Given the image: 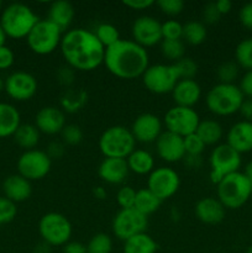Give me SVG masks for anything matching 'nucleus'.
<instances>
[{"label": "nucleus", "mask_w": 252, "mask_h": 253, "mask_svg": "<svg viewBox=\"0 0 252 253\" xmlns=\"http://www.w3.org/2000/svg\"><path fill=\"white\" fill-rule=\"evenodd\" d=\"M244 174L246 175V178L249 179L250 184H251V188H252V161L246 165V167H245Z\"/></svg>", "instance_id": "680f3d73"}, {"label": "nucleus", "mask_w": 252, "mask_h": 253, "mask_svg": "<svg viewBox=\"0 0 252 253\" xmlns=\"http://www.w3.org/2000/svg\"><path fill=\"white\" fill-rule=\"evenodd\" d=\"M136 193H137V190L133 189L132 187H128V185L120 188L118 194H116V202H118L119 207L121 209H131V208H133Z\"/></svg>", "instance_id": "79ce46f5"}, {"label": "nucleus", "mask_w": 252, "mask_h": 253, "mask_svg": "<svg viewBox=\"0 0 252 253\" xmlns=\"http://www.w3.org/2000/svg\"><path fill=\"white\" fill-rule=\"evenodd\" d=\"M239 88L244 96L252 99V71H246V73L242 76Z\"/></svg>", "instance_id": "603ef678"}, {"label": "nucleus", "mask_w": 252, "mask_h": 253, "mask_svg": "<svg viewBox=\"0 0 252 253\" xmlns=\"http://www.w3.org/2000/svg\"><path fill=\"white\" fill-rule=\"evenodd\" d=\"M39 232L42 241L51 247L64 246L72 236V224L59 212H47L39 222Z\"/></svg>", "instance_id": "1a4fd4ad"}, {"label": "nucleus", "mask_w": 252, "mask_h": 253, "mask_svg": "<svg viewBox=\"0 0 252 253\" xmlns=\"http://www.w3.org/2000/svg\"><path fill=\"white\" fill-rule=\"evenodd\" d=\"M74 15H76V11L71 2L66 1V0H57V1L52 2L49 6L47 20L53 22L63 32L64 30L71 26Z\"/></svg>", "instance_id": "393cba45"}, {"label": "nucleus", "mask_w": 252, "mask_h": 253, "mask_svg": "<svg viewBox=\"0 0 252 253\" xmlns=\"http://www.w3.org/2000/svg\"><path fill=\"white\" fill-rule=\"evenodd\" d=\"M245 100L244 94L236 84L219 83L207 94L205 103L210 113L217 116H230L240 111Z\"/></svg>", "instance_id": "39448f33"}, {"label": "nucleus", "mask_w": 252, "mask_h": 253, "mask_svg": "<svg viewBox=\"0 0 252 253\" xmlns=\"http://www.w3.org/2000/svg\"><path fill=\"white\" fill-rule=\"evenodd\" d=\"M17 172L27 180L43 179L52 168V160L46 151L30 150L25 151L19 157L16 163Z\"/></svg>", "instance_id": "9b49d317"}, {"label": "nucleus", "mask_w": 252, "mask_h": 253, "mask_svg": "<svg viewBox=\"0 0 252 253\" xmlns=\"http://www.w3.org/2000/svg\"><path fill=\"white\" fill-rule=\"evenodd\" d=\"M40 21L34 10L21 2L7 5L0 16V25L5 35L11 39H26L35 25Z\"/></svg>", "instance_id": "7ed1b4c3"}, {"label": "nucleus", "mask_w": 252, "mask_h": 253, "mask_svg": "<svg viewBox=\"0 0 252 253\" xmlns=\"http://www.w3.org/2000/svg\"><path fill=\"white\" fill-rule=\"evenodd\" d=\"M180 185L179 174L169 167L155 168L148 174L147 189H150L161 202L172 198Z\"/></svg>", "instance_id": "4468645a"}, {"label": "nucleus", "mask_w": 252, "mask_h": 253, "mask_svg": "<svg viewBox=\"0 0 252 253\" xmlns=\"http://www.w3.org/2000/svg\"><path fill=\"white\" fill-rule=\"evenodd\" d=\"M198 136L202 138L205 146L217 145L222 138V126L215 120H200L197 131Z\"/></svg>", "instance_id": "7c9ffc66"}, {"label": "nucleus", "mask_w": 252, "mask_h": 253, "mask_svg": "<svg viewBox=\"0 0 252 253\" xmlns=\"http://www.w3.org/2000/svg\"><path fill=\"white\" fill-rule=\"evenodd\" d=\"M239 64L236 62H224L217 67V78L222 84H234L239 77Z\"/></svg>", "instance_id": "4c0bfd02"}, {"label": "nucleus", "mask_w": 252, "mask_h": 253, "mask_svg": "<svg viewBox=\"0 0 252 253\" xmlns=\"http://www.w3.org/2000/svg\"><path fill=\"white\" fill-rule=\"evenodd\" d=\"M99 148L105 158L126 160L136 150V140L130 128L115 125L108 127L101 133Z\"/></svg>", "instance_id": "423d86ee"}, {"label": "nucleus", "mask_w": 252, "mask_h": 253, "mask_svg": "<svg viewBox=\"0 0 252 253\" xmlns=\"http://www.w3.org/2000/svg\"><path fill=\"white\" fill-rule=\"evenodd\" d=\"M220 17H221V15H220V12L217 11L215 2H208V4L203 7L202 19L203 21H204V25L216 24V22L220 20Z\"/></svg>", "instance_id": "de8ad7c7"}, {"label": "nucleus", "mask_w": 252, "mask_h": 253, "mask_svg": "<svg viewBox=\"0 0 252 253\" xmlns=\"http://www.w3.org/2000/svg\"><path fill=\"white\" fill-rule=\"evenodd\" d=\"M51 252V246L49 245H47L46 242L42 241L41 244L36 245V247H35V253H49Z\"/></svg>", "instance_id": "052dcab7"}, {"label": "nucleus", "mask_w": 252, "mask_h": 253, "mask_svg": "<svg viewBox=\"0 0 252 253\" xmlns=\"http://www.w3.org/2000/svg\"><path fill=\"white\" fill-rule=\"evenodd\" d=\"M246 253H252V245L251 246L249 247V249H247V251H246Z\"/></svg>", "instance_id": "69168bd1"}, {"label": "nucleus", "mask_w": 252, "mask_h": 253, "mask_svg": "<svg viewBox=\"0 0 252 253\" xmlns=\"http://www.w3.org/2000/svg\"><path fill=\"white\" fill-rule=\"evenodd\" d=\"M37 79L27 72L17 71L5 79L4 90L7 95L16 101H27L37 93Z\"/></svg>", "instance_id": "2eb2a0df"}, {"label": "nucleus", "mask_w": 252, "mask_h": 253, "mask_svg": "<svg viewBox=\"0 0 252 253\" xmlns=\"http://www.w3.org/2000/svg\"><path fill=\"white\" fill-rule=\"evenodd\" d=\"M1 6H2V2L0 1V10H1Z\"/></svg>", "instance_id": "338daca9"}, {"label": "nucleus", "mask_w": 252, "mask_h": 253, "mask_svg": "<svg viewBox=\"0 0 252 253\" xmlns=\"http://www.w3.org/2000/svg\"><path fill=\"white\" fill-rule=\"evenodd\" d=\"M104 64L113 76L131 81L143 76L150 67V57L146 48L132 40H120L105 49Z\"/></svg>", "instance_id": "f03ea898"}, {"label": "nucleus", "mask_w": 252, "mask_h": 253, "mask_svg": "<svg viewBox=\"0 0 252 253\" xmlns=\"http://www.w3.org/2000/svg\"><path fill=\"white\" fill-rule=\"evenodd\" d=\"M4 84H5V81H2V78L0 77V93L4 90Z\"/></svg>", "instance_id": "0e129e2a"}, {"label": "nucleus", "mask_w": 252, "mask_h": 253, "mask_svg": "<svg viewBox=\"0 0 252 253\" xmlns=\"http://www.w3.org/2000/svg\"><path fill=\"white\" fill-rule=\"evenodd\" d=\"M61 137L62 142L64 145L69 146H76L79 145L83 140V131L76 124H68L63 127V130L61 131Z\"/></svg>", "instance_id": "58836bf2"}, {"label": "nucleus", "mask_w": 252, "mask_h": 253, "mask_svg": "<svg viewBox=\"0 0 252 253\" xmlns=\"http://www.w3.org/2000/svg\"><path fill=\"white\" fill-rule=\"evenodd\" d=\"M93 32L96 39L99 40V42L105 47V49L121 40L118 27L114 26L113 24H108V22L99 24Z\"/></svg>", "instance_id": "72a5a7b5"}, {"label": "nucleus", "mask_w": 252, "mask_h": 253, "mask_svg": "<svg viewBox=\"0 0 252 253\" xmlns=\"http://www.w3.org/2000/svg\"><path fill=\"white\" fill-rule=\"evenodd\" d=\"M163 121L167 131L180 137H185L197 131L200 118L193 108L175 105L166 113Z\"/></svg>", "instance_id": "ddd939ff"}, {"label": "nucleus", "mask_w": 252, "mask_h": 253, "mask_svg": "<svg viewBox=\"0 0 252 253\" xmlns=\"http://www.w3.org/2000/svg\"><path fill=\"white\" fill-rule=\"evenodd\" d=\"M179 81L180 76L174 63L153 64L146 69L142 76L143 85L155 94L172 93Z\"/></svg>", "instance_id": "9d476101"}, {"label": "nucleus", "mask_w": 252, "mask_h": 253, "mask_svg": "<svg viewBox=\"0 0 252 253\" xmlns=\"http://www.w3.org/2000/svg\"><path fill=\"white\" fill-rule=\"evenodd\" d=\"M161 52H162L163 57L173 61L174 63L185 57V47L182 40H162Z\"/></svg>", "instance_id": "f704fd0d"}, {"label": "nucleus", "mask_w": 252, "mask_h": 253, "mask_svg": "<svg viewBox=\"0 0 252 253\" xmlns=\"http://www.w3.org/2000/svg\"><path fill=\"white\" fill-rule=\"evenodd\" d=\"M21 125L19 110L9 103H0V138L14 136Z\"/></svg>", "instance_id": "a878e982"}, {"label": "nucleus", "mask_w": 252, "mask_h": 253, "mask_svg": "<svg viewBox=\"0 0 252 253\" xmlns=\"http://www.w3.org/2000/svg\"><path fill=\"white\" fill-rule=\"evenodd\" d=\"M123 4L131 10H147L148 7L153 6L156 1L153 0H124Z\"/></svg>", "instance_id": "864d4df0"}, {"label": "nucleus", "mask_w": 252, "mask_h": 253, "mask_svg": "<svg viewBox=\"0 0 252 253\" xmlns=\"http://www.w3.org/2000/svg\"><path fill=\"white\" fill-rule=\"evenodd\" d=\"M215 5H216L217 11L220 12L221 16L229 14L232 9V2L230 0H217V1H215Z\"/></svg>", "instance_id": "4d7b16f0"}, {"label": "nucleus", "mask_w": 252, "mask_h": 253, "mask_svg": "<svg viewBox=\"0 0 252 253\" xmlns=\"http://www.w3.org/2000/svg\"><path fill=\"white\" fill-rule=\"evenodd\" d=\"M161 203L162 202L150 189L143 188V189L137 190V193H136L133 209H136L138 212L148 217V215L153 214V212H156L160 209Z\"/></svg>", "instance_id": "2f4dec72"}, {"label": "nucleus", "mask_w": 252, "mask_h": 253, "mask_svg": "<svg viewBox=\"0 0 252 253\" xmlns=\"http://www.w3.org/2000/svg\"><path fill=\"white\" fill-rule=\"evenodd\" d=\"M240 114H241L242 118L245 119V121L252 123V99H245L241 108H240Z\"/></svg>", "instance_id": "6e6d98bb"}, {"label": "nucleus", "mask_w": 252, "mask_h": 253, "mask_svg": "<svg viewBox=\"0 0 252 253\" xmlns=\"http://www.w3.org/2000/svg\"><path fill=\"white\" fill-rule=\"evenodd\" d=\"M239 20L245 29L252 30V2H247L240 9Z\"/></svg>", "instance_id": "3c124183"}, {"label": "nucleus", "mask_w": 252, "mask_h": 253, "mask_svg": "<svg viewBox=\"0 0 252 253\" xmlns=\"http://www.w3.org/2000/svg\"><path fill=\"white\" fill-rule=\"evenodd\" d=\"M86 103H88V93L84 89L69 88L61 96V108L69 114L81 111Z\"/></svg>", "instance_id": "c756f323"}, {"label": "nucleus", "mask_w": 252, "mask_h": 253, "mask_svg": "<svg viewBox=\"0 0 252 253\" xmlns=\"http://www.w3.org/2000/svg\"><path fill=\"white\" fill-rule=\"evenodd\" d=\"M56 78L61 85L69 89V86L74 83V79H76V71L69 66H62L57 71Z\"/></svg>", "instance_id": "49530a36"}, {"label": "nucleus", "mask_w": 252, "mask_h": 253, "mask_svg": "<svg viewBox=\"0 0 252 253\" xmlns=\"http://www.w3.org/2000/svg\"><path fill=\"white\" fill-rule=\"evenodd\" d=\"M226 143L240 155L252 151V123L239 121L230 127L226 135Z\"/></svg>", "instance_id": "412c9836"}, {"label": "nucleus", "mask_w": 252, "mask_h": 253, "mask_svg": "<svg viewBox=\"0 0 252 253\" xmlns=\"http://www.w3.org/2000/svg\"><path fill=\"white\" fill-rule=\"evenodd\" d=\"M128 166L126 160L123 158H104L98 168V174L105 183L109 184H120L127 178Z\"/></svg>", "instance_id": "b1692460"}, {"label": "nucleus", "mask_w": 252, "mask_h": 253, "mask_svg": "<svg viewBox=\"0 0 252 253\" xmlns=\"http://www.w3.org/2000/svg\"><path fill=\"white\" fill-rule=\"evenodd\" d=\"M235 58L239 67L252 71V37L239 42L235 49Z\"/></svg>", "instance_id": "c9c22d12"}, {"label": "nucleus", "mask_w": 252, "mask_h": 253, "mask_svg": "<svg viewBox=\"0 0 252 253\" xmlns=\"http://www.w3.org/2000/svg\"><path fill=\"white\" fill-rule=\"evenodd\" d=\"M147 226L148 217L133 208L121 209L113 219V232L121 241H126L135 235L146 232Z\"/></svg>", "instance_id": "f8f14e48"}, {"label": "nucleus", "mask_w": 252, "mask_h": 253, "mask_svg": "<svg viewBox=\"0 0 252 253\" xmlns=\"http://www.w3.org/2000/svg\"><path fill=\"white\" fill-rule=\"evenodd\" d=\"M17 214L16 204L5 197H0V225L11 222Z\"/></svg>", "instance_id": "37998d69"}, {"label": "nucleus", "mask_w": 252, "mask_h": 253, "mask_svg": "<svg viewBox=\"0 0 252 253\" xmlns=\"http://www.w3.org/2000/svg\"><path fill=\"white\" fill-rule=\"evenodd\" d=\"M1 189L4 197L15 204L27 200L32 193L31 182L20 175L19 173L5 178L1 184Z\"/></svg>", "instance_id": "5701e85b"}, {"label": "nucleus", "mask_w": 252, "mask_h": 253, "mask_svg": "<svg viewBox=\"0 0 252 253\" xmlns=\"http://www.w3.org/2000/svg\"><path fill=\"white\" fill-rule=\"evenodd\" d=\"M26 41L34 53L46 56L61 46L62 31L49 20H40L27 35Z\"/></svg>", "instance_id": "0eeeda50"}, {"label": "nucleus", "mask_w": 252, "mask_h": 253, "mask_svg": "<svg viewBox=\"0 0 252 253\" xmlns=\"http://www.w3.org/2000/svg\"><path fill=\"white\" fill-rule=\"evenodd\" d=\"M46 153L51 160H59L66 153V145L61 141H52L47 147Z\"/></svg>", "instance_id": "8fccbe9b"}, {"label": "nucleus", "mask_w": 252, "mask_h": 253, "mask_svg": "<svg viewBox=\"0 0 252 253\" xmlns=\"http://www.w3.org/2000/svg\"><path fill=\"white\" fill-rule=\"evenodd\" d=\"M15 62V54L10 47L6 44L0 47V71H5L9 69L10 67L14 64Z\"/></svg>", "instance_id": "09e8293b"}, {"label": "nucleus", "mask_w": 252, "mask_h": 253, "mask_svg": "<svg viewBox=\"0 0 252 253\" xmlns=\"http://www.w3.org/2000/svg\"><path fill=\"white\" fill-rule=\"evenodd\" d=\"M63 253H86V245L78 241H69L63 246Z\"/></svg>", "instance_id": "5fc2aeb1"}, {"label": "nucleus", "mask_w": 252, "mask_h": 253, "mask_svg": "<svg viewBox=\"0 0 252 253\" xmlns=\"http://www.w3.org/2000/svg\"><path fill=\"white\" fill-rule=\"evenodd\" d=\"M210 180L217 184L226 175L239 172L241 167V155L227 143L215 146L209 157Z\"/></svg>", "instance_id": "6e6552de"}, {"label": "nucleus", "mask_w": 252, "mask_h": 253, "mask_svg": "<svg viewBox=\"0 0 252 253\" xmlns=\"http://www.w3.org/2000/svg\"><path fill=\"white\" fill-rule=\"evenodd\" d=\"M66 125L64 113L56 106H44L35 116V126L40 132L46 135L61 133Z\"/></svg>", "instance_id": "6ab92c4d"}, {"label": "nucleus", "mask_w": 252, "mask_h": 253, "mask_svg": "<svg viewBox=\"0 0 252 253\" xmlns=\"http://www.w3.org/2000/svg\"><path fill=\"white\" fill-rule=\"evenodd\" d=\"M67 66L74 71L90 72L104 63L105 47L93 31L73 29L62 36L59 46Z\"/></svg>", "instance_id": "f257e3e1"}, {"label": "nucleus", "mask_w": 252, "mask_h": 253, "mask_svg": "<svg viewBox=\"0 0 252 253\" xmlns=\"http://www.w3.org/2000/svg\"><path fill=\"white\" fill-rule=\"evenodd\" d=\"M40 133L41 132L32 124H21L12 137L19 147L25 151H30L35 150V147L39 145Z\"/></svg>", "instance_id": "c85d7f7f"}, {"label": "nucleus", "mask_w": 252, "mask_h": 253, "mask_svg": "<svg viewBox=\"0 0 252 253\" xmlns=\"http://www.w3.org/2000/svg\"><path fill=\"white\" fill-rule=\"evenodd\" d=\"M217 199L225 209L236 210L244 207L252 195L249 179L242 172H235L222 178L216 184Z\"/></svg>", "instance_id": "20e7f679"}, {"label": "nucleus", "mask_w": 252, "mask_h": 253, "mask_svg": "<svg viewBox=\"0 0 252 253\" xmlns=\"http://www.w3.org/2000/svg\"><path fill=\"white\" fill-rule=\"evenodd\" d=\"M160 10L169 16H177L184 10V1L183 0H158L156 2Z\"/></svg>", "instance_id": "a18cd8bd"}, {"label": "nucleus", "mask_w": 252, "mask_h": 253, "mask_svg": "<svg viewBox=\"0 0 252 253\" xmlns=\"http://www.w3.org/2000/svg\"><path fill=\"white\" fill-rule=\"evenodd\" d=\"M156 151L158 157L165 162L174 163L185 157L184 140L175 133L166 130L156 141Z\"/></svg>", "instance_id": "a211bd4d"}, {"label": "nucleus", "mask_w": 252, "mask_h": 253, "mask_svg": "<svg viewBox=\"0 0 252 253\" xmlns=\"http://www.w3.org/2000/svg\"><path fill=\"white\" fill-rule=\"evenodd\" d=\"M195 216L207 225H217L224 221L226 209L217 198H203L194 207Z\"/></svg>", "instance_id": "aec40b11"}, {"label": "nucleus", "mask_w": 252, "mask_h": 253, "mask_svg": "<svg viewBox=\"0 0 252 253\" xmlns=\"http://www.w3.org/2000/svg\"><path fill=\"white\" fill-rule=\"evenodd\" d=\"M0 189H1V183H0Z\"/></svg>", "instance_id": "774afa93"}, {"label": "nucleus", "mask_w": 252, "mask_h": 253, "mask_svg": "<svg viewBox=\"0 0 252 253\" xmlns=\"http://www.w3.org/2000/svg\"><path fill=\"white\" fill-rule=\"evenodd\" d=\"M131 32H132V41L143 48L156 46L163 40L162 24L157 19L147 15L137 17L133 21Z\"/></svg>", "instance_id": "dca6fc26"}, {"label": "nucleus", "mask_w": 252, "mask_h": 253, "mask_svg": "<svg viewBox=\"0 0 252 253\" xmlns=\"http://www.w3.org/2000/svg\"><path fill=\"white\" fill-rule=\"evenodd\" d=\"M163 40H182L183 25L175 20H168L162 24Z\"/></svg>", "instance_id": "c03bdc74"}, {"label": "nucleus", "mask_w": 252, "mask_h": 253, "mask_svg": "<svg viewBox=\"0 0 252 253\" xmlns=\"http://www.w3.org/2000/svg\"><path fill=\"white\" fill-rule=\"evenodd\" d=\"M170 94L177 106L193 108L202 98V88L194 79H180Z\"/></svg>", "instance_id": "4be33fe9"}, {"label": "nucleus", "mask_w": 252, "mask_h": 253, "mask_svg": "<svg viewBox=\"0 0 252 253\" xmlns=\"http://www.w3.org/2000/svg\"><path fill=\"white\" fill-rule=\"evenodd\" d=\"M93 195L94 198H96L98 200H104L106 197H108V192H106L105 188L95 187L93 188Z\"/></svg>", "instance_id": "bf43d9fd"}, {"label": "nucleus", "mask_w": 252, "mask_h": 253, "mask_svg": "<svg viewBox=\"0 0 252 253\" xmlns=\"http://www.w3.org/2000/svg\"><path fill=\"white\" fill-rule=\"evenodd\" d=\"M6 35H5V32H4V30H2V27H1V25H0V47L1 46H4L5 44V41H6Z\"/></svg>", "instance_id": "e2e57ef3"}, {"label": "nucleus", "mask_w": 252, "mask_h": 253, "mask_svg": "<svg viewBox=\"0 0 252 253\" xmlns=\"http://www.w3.org/2000/svg\"><path fill=\"white\" fill-rule=\"evenodd\" d=\"M184 163L190 168H198L202 165V156H185Z\"/></svg>", "instance_id": "13d9d810"}, {"label": "nucleus", "mask_w": 252, "mask_h": 253, "mask_svg": "<svg viewBox=\"0 0 252 253\" xmlns=\"http://www.w3.org/2000/svg\"><path fill=\"white\" fill-rule=\"evenodd\" d=\"M128 169L138 175L150 174L155 169V158L148 151L135 150L127 158Z\"/></svg>", "instance_id": "bb28decb"}, {"label": "nucleus", "mask_w": 252, "mask_h": 253, "mask_svg": "<svg viewBox=\"0 0 252 253\" xmlns=\"http://www.w3.org/2000/svg\"><path fill=\"white\" fill-rule=\"evenodd\" d=\"M207 26L204 22L200 21H189L185 25H183V37L182 40H185V42L193 46L202 44L207 39Z\"/></svg>", "instance_id": "473e14b6"}, {"label": "nucleus", "mask_w": 252, "mask_h": 253, "mask_svg": "<svg viewBox=\"0 0 252 253\" xmlns=\"http://www.w3.org/2000/svg\"><path fill=\"white\" fill-rule=\"evenodd\" d=\"M113 240L108 234H95L86 245V253H111Z\"/></svg>", "instance_id": "e433bc0d"}, {"label": "nucleus", "mask_w": 252, "mask_h": 253, "mask_svg": "<svg viewBox=\"0 0 252 253\" xmlns=\"http://www.w3.org/2000/svg\"><path fill=\"white\" fill-rule=\"evenodd\" d=\"M175 67L178 69L180 79H194L198 73V64L195 63L194 59L189 57H184L180 61L175 62Z\"/></svg>", "instance_id": "a19ab883"}, {"label": "nucleus", "mask_w": 252, "mask_h": 253, "mask_svg": "<svg viewBox=\"0 0 252 253\" xmlns=\"http://www.w3.org/2000/svg\"><path fill=\"white\" fill-rule=\"evenodd\" d=\"M158 250L157 242L148 234L135 235L124 241V253H156Z\"/></svg>", "instance_id": "cd10ccee"}, {"label": "nucleus", "mask_w": 252, "mask_h": 253, "mask_svg": "<svg viewBox=\"0 0 252 253\" xmlns=\"http://www.w3.org/2000/svg\"><path fill=\"white\" fill-rule=\"evenodd\" d=\"M130 130L136 142H156L162 133V121L155 114L143 113L135 119Z\"/></svg>", "instance_id": "f3484780"}, {"label": "nucleus", "mask_w": 252, "mask_h": 253, "mask_svg": "<svg viewBox=\"0 0 252 253\" xmlns=\"http://www.w3.org/2000/svg\"><path fill=\"white\" fill-rule=\"evenodd\" d=\"M183 140H184L185 156H202V153L204 152L205 143L195 132L185 136Z\"/></svg>", "instance_id": "ea45409f"}]
</instances>
